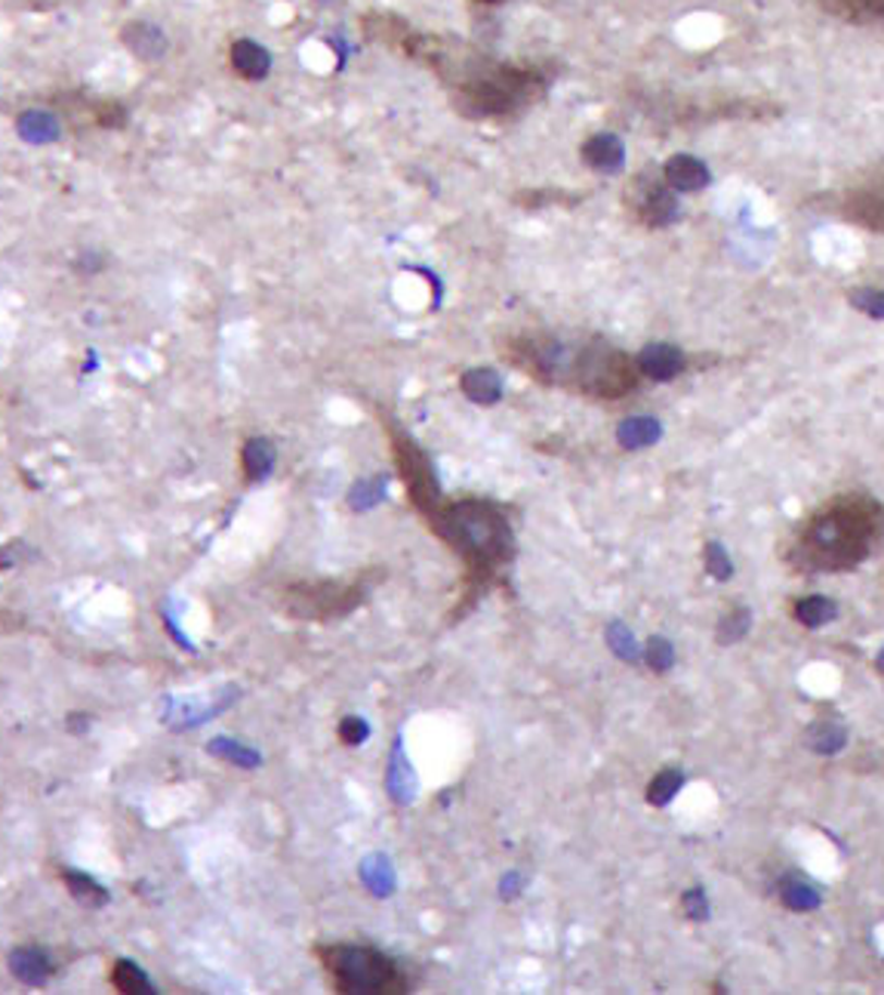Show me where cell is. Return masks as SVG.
Instances as JSON below:
<instances>
[{
	"mask_svg": "<svg viewBox=\"0 0 884 995\" xmlns=\"http://www.w3.org/2000/svg\"><path fill=\"white\" fill-rule=\"evenodd\" d=\"M685 789V771L682 767H663L656 777L648 783V804L650 808H666L672 804L678 793Z\"/></svg>",
	"mask_w": 884,
	"mask_h": 995,
	"instance_id": "cell-27",
	"label": "cell"
},
{
	"mask_svg": "<svg viewBox=\"0 0 884 995\" xmlns=\"http://www.w3.org/2000/svg\"><path fill=\"white\" fill-rule=\"evenodd\" d=\"M392 451L397 456V469H401L404 488L410 493L414 506L429 518L434 508L441 506V488H438V478H434L429 456L419 451L410 438H404V434L392 438Z\"/></svg>",
	"mask_w": 884,
	"mask_h": 995,
	"instance_id": "cell-7",
	"label": "cell"
},
{
	"mask_svg": "<svg viewBox=\"0 0 884 995\" xmlns=\"http://www.w3.org/2000/svg\"><path fill=\"white\" fill-rule=\"evenodd\" d=\"M336 734H340V742L348 746V749H358L367 737H370V724L364 722L361 715H345L340 727H336Z\"/></svg>",
	"mask_w": 884,
	"mask_h": 995,
	"instance_id": "cell-37",
	"label": "cell"
},
{
	"mask_svg": "<svg viewBox=\"0 0 884 995\" xmlns=\"http://www.w3.org/2000/svg\"><path fill=\"white\" fill-rule=\"evenodd\" d=\"M521 887H524L521 875H518V872H508L503 882H500V890H503V900H515V897L521 894Z\"/></svg>",
	"mask_w": 884,
	"mask_h": 995,
	"instance_id": "cell-39",
	"label": "cell"
},
{
	"mask_svg": "<svg viewBox=\"0 0 884 995\" xmlns=\"http://www.w3.org/2000/svg\"><path fill=\"white\" fill-rule=\"evenodd\" d=\"M779 900H783L786 909H793V912H813V909L823 906L820 890H817L811 882L798 879V875H789V879L779 882Z\"/></svg>",
	"mask_w": 884,
	"mask_h": 995,
	"instance_id": "cell-26",
	"label": "cell"
},
{
	"mask_svg": "<svg viewBox=\"0 0 884 995\" xmlns=\"http://www.w3.org/2000/svg\"><path fill=\"white\" fill-rule=\"evenodd\" d=\"M882 533V503L863 493H845L801 525L786 562L805 574H848L867 562Z\"/></svg>",
	"mask_w": 884,
	"mask_h": 995,
	"instance_id": "cell-2",
	"label": "cell"
},
{
	"mask_svg": "<svg viewBox=\"0 0 884 995\" xmlns=\"http://www.w3.org/2000/svg\"><path fill=\"white\" fill-rule=\"evenodd\" d=\"M826 16L854 28L884 32V0H817Z\"/></svg>",
	"mask_w": 884,
	"mask_h": 995,
	"instance_id": "cell-11",
	"label": "cell"
},
{
	"mask_svg": "<svg viewBox=\"0 0 884 995\" xmlns=\"http://www.w3.org/2000/svg\"><path fill=\"white\" fill-rule=\"evenodd\" d=\"M121 40H124V47L130 53L136 56V59H143V62H158L167 56V35H163L161 28L155 25V22H126L124 28H121Z\"/></svg>",
	"mask_w": 884,
	"mask_h": 995,
	"instance_id": "cell-13",
	"label": "cell"
},
{
	"mask_svg": "<svg viewBox=\"0 0 884 995\" xmlns=\"http://www.w3.org/2000/svg\"><path fill=\"white\" fill-rule=\"evenodd\" d=\"M429 525L463 558L471 589H488L515 558L512 525L488 500L441 503L429 515Z\"/></svg>",
	"mask_w": 884,
	"mask_h": 995,
	"instance_id": "cell-3",
	"label": "cell"
},
{
	"mask_svg": "<svg viewBox=\"0 0 884 995\" xmlns=\"http://www.w3.org/2000/svg\"><path fill=\"white\" fill-rule=\"evenodd\" d=\"M848 303L854 308H860L863 315L884 321V290L875 287H857L848 293Z\"/></svg>",
	"mask_w": 884,
	"mask_h": 995,
	"instance_id": "cell-35",
	"label": "cell"
},
{
	"mask_svg": "<svg viewBox=\"0 0 884 995\" xmlns=\"http://www.w3.org/2000/svg\"><path fill=\"white\" fill-rule=\"evenodd\" d=\"M59 118H56L53 111H44V109H28L19 114V136L25 139V143H35V145H47L59 139Z\"/></svg>",
	"mask_w": 884,
	"mask_h": 995,
	"instance_id": "cell-21",
	"label": "cell"
},
{
	"mask_svg": "<svg viewBox=\"0 0 884 995\" xmlns=\"http://www.w3.org/2000/svg\"><path fill=\"white\" fill-rule=\"evenodd\" d=\"M385 500V478H370V481H358L352 493H348V503L355 512H367V508H373L377 503Z\"/></svg>",
	"mask_w": 884,
	"mask_h": 995,
	"instance_id": "cell-34",
	"label": "cell"
},
{
	"mask_svg": "<svg viewBox=\"0 0 884 995\" xmlns=\"http://www.w3.org/2000/svg\"><path fill=\"white\" fill-rule=\"evenodd\" d=\"M663 438V422L656 417H629L616 426V441L626 451H644Z\"/></svg>",
	"mask_w": 884,
	"mask_h": 995,
	"instance_id": "cell-19",
	"label": "cell"
},
{
	"mask_svg": "<svg viewBox=\"0 0 884 995\" xmlns=\"http://www.w3.org/2000/svg\"><path fill=\"white\" fill-rule=\"evenodd\" d=\"M682 909H685V916L690 922H705L712 906H709V897H705L703 887H687L685 894H682Z\"/></svg>",
	"mask_w": 884,
	"mask_h": 995,
	"instance_id": "cell-38",
	"label": "cell"
},
{
	"mask_svg": "<svg viewBox=\"0 0 884 995\" xmlns=\"http://www.w3.org/2000/svg\"><path fill=\"white\" fill-rule=\"evenodd\" d=\"M545 90V77L515 65H475L456 84V109L469 118H503L533 102Z\"/></svg>",
	"mask_w": 884,
	"mask_h": 995,
	"instance_id": "cell-4",
	"label": "cell"
},
{
	"mask_svg": "<svg viewBox=\"0 0 884 995\" xmlns=\"http://www.w3.org/2000/svg\"><path fill=\"white\" fill-rule=\"evenodd\" d=\"M635 364H638V373H641V377H648V380L653 382H672L675 377L685 373L687 358L678 345L648 343L638 355H635Z\"/></svg>",
	"mask_w": 884,
	"mask_h": 995,
	"instance_id": "cell-8",
	"label": "cell"
},
{
	"mask_svg": "<svg viewBox=\"0 0 884 995\" xmlns=\"http://www.w3.org/2000/svg\"><path fill=\"white\" fill-rule=\"evenodd\" d=\"M358 586L343 582H296L284 589V614L303 623H330L361 604Z\"/></svg>",
	"mask_w": 884,
	"mask_h": 995,
	"instance_id": "cell-6",
	"label": "cell"
},
{
	"mask_svg": "<svg viewBox=\"0 0 884 995\" xmlns=\"http://www.w3.org/2000/svg\"><path fill=\"white\" fill-rule=\"evenodd\" d=\"M361 882L370 887V894L377 897H389L395 890V869L389 863V857L373 853L361 863Z\"/></svg>",
	"mask_w": 884,
	"mask_h": 995,
	"instance_id": "cell-28",
	"label": "cell"
},
{
	"mask_svg": "<svg viewBox=\"0 0 884 995\" xmlns=\"http://www.w3.org/2000/svg\"><path fill=\"white\" fill-rule=\"evenodd\" d=\"M845 742H848V727L842 722H835V718H820V722H813L808 727V746H811L813 752H820V756L842 752Z\"/></svg>",
	"mask_w": 884,
	"mask_h": 995,
	"instance_id": "cell-25",
	"label": "cell"
},
{
	"mask_svg": "<svg viewBox=\"0 0 884 995\" xmlns=\"http://www.w3.org/2000/svg\"><path fill=\"white\" fill-rule=\"evenodd\" d=\"M318 961L336 993L389 995L410 993V980L401 974L395 959L361 943H324L318 946Z\"/></svg>",
	"mask_w": 884,
	"mask_h": 995,
	"instance_id": "cell-5",
	"label": "cell"
},
{
	"mask_svg": "<svg viewBox=\"0 0 884 995\" xmlns=\"http://www.w3.org/2000/svg\"><path fill=\"white\" fill-rule=\"evenodd\" d=\"M459 389L471 404H481V407H493L500 404L505 395L503 377L493 370V367H471L459 377Z\"/></svg>",
	"mask_w": 884,
	"mask_h": 995,
	"instance_id": "cell-17",
	"label": "cell"
},
{
	"mask_svg": "<svg viewBox=\"0 0 884 995\" xmlns=\"http://www.w3.org/2000/svg\"><path fill=\"white\" fill-rule=\"evenodd\" d=\"M229 59H232L237 77H244V81H266L271 72V53L250 37H237L229 50Z\"/></svg>",
	"mask_w": 884,
	"mask_h": 995,
	"instance_id": "cell-16",
	"label": "cell"
},
{
	"mask_svg": "<svg viewBox=\"0 0 884 995\" xmlns=\"http://www.w3.org/2000/svg\"><path fill=\"white\" fill-rule=\"evenodd\" d=\"M475 3H481V7H500L505 0H475Z\"/></svg>",
	"mask_w": 884,
	"mask_h": 995,
	"instance_id": "cell-40",
	"label": "cell"
},
{
	"mask_svg": "<svg viewBox=\"0 0 884 995\" xmlns=\"http://www.w3.org/2000/svg\"><path fill=\"white\" fill-rule=\"evenodd\" d=\"M93 121L99 124V127L106 130H121L126 127V109L121 102H114V99H102V102H93Z\"/></svg>",
	"mask_w": 884,
	"mask_h": 995,
	"instance_id": "cell-36",
	"label": "cell"
},
{
	"mask_svg": "<svg viewBox=\"0 0 884 995\" xmlns=\"http://www.w3.org/2000/svg\"><path fill=\"white\" fill-rule=\"evenodd\" d=\"M845 217H848L850 222H860V225H867L872 232L884 235V176L872 182V185H863V188L848 192V198H845Z\"/></svg>",
	"mask_w": 884,
	"mask_h": 995,
	"instance_id": "cell-9",
	"label": "cell"
},
{
	"mask_svg": "<svg viewBox=\"0 0 884 995\" xmlns=\"http://www.w3.org/2000/svg\"><path fill=\"white\" fill-rule=\"evenodd\" d=\"M109 980H111V986L124 995H155L158 993V990H155V983H151V978L145 974L136 961H130V959L114 961V965H111Z\"/></svg>",
	"mask_w": 884,
	"mask_h": 995,
	"instance_id": "cell-24",
	"label": "cell"
},
{
	"mask_svg": "<svg viewBox=\"0 0 884 995\" xmlns=\"http://www.w3.org/2000/svg\"><path fill=\"white\" fill-rule=\"evenodd\" d=\"M274 459H278V451H274V444H271L269 438H262V434L247 438L244 447H241V469H244L247 484L266 481L271 469H274Z\"/></svg>",
	"mask_w": 884,
	"mask_h": 995,
	"instance_id": "cell-18",
	"label": "cell"
},
{
	"mask_svg": "<svg viewBox=\"0 0 884 995\" xmlns=\"http://www.w3.org/2000/svg\"><path fill=\"white\" fill-rule=\"evenodd\" d=\"M703 562H705V574L712 579H719V582H727V579L734 577V562H730V555H727V549H724L719 540H709L703 549Z\"/></svg>",
	"mask_w": 884,
	"mask_h": 995,
	"instance_id": "cell-33",
	"label": "cell"
},
{
	"mask_svg": "<svg viewBox=\"0 0 884 995\" xmlns=\"http://www.w3.org/2000/svg\"><path fill=\"white\" fill-rule=\"evenodd\" d=\"M385 786H389V798L395 801V804H410V798H414L416 789V777L414 771H410V764L404 759V746L401 740H395L392 746V764H389V779H385Z\"/></svg>",
	"mask_w": 884,
	"mask_h": 995,
	"instance_id": "cell-22",
	"label": "cell"
},
{
	"mask_svg": "<svg viewBox=\"0 0 884 995\" xmlns=\"http://www.w3.org/2000/svg\"><path fill=\"white\" fill-rule=\"evenodd\" d=\"M512 358L540 382L601 401L626 398L641 380L635 358L598 336L582 343L558 336H527L515 340Z\"/></svg>",
	"mask_w": 884,
	"mask_h": 995,
	"instance_id": "cell-1",
	"label": "cell"
},
{
	"mask_svg": "<svg viewBox=\"0 0 884 995\" xmlns=\"http://www.w3.org/2000/svg\"><path fill=\"white\" fill-rule=\"evenodd\" d=\"M207 749H210L217 759L232 761V764H237V767H259V761H262V756H259L256 749L244 746V742L229 740V737H217V740L210 742Z\"/></svg>",
	"mask_w": 884,
	"mask_h": 995,
	"instance_id": "cell-31",
	"label": "cell"
},
{
	"mask_svg": "<svg viewBox=\"0 0 884 995\" xmlns=\"http://www.w3.org/2000/svg\"><path fill=\"white\" fill-rule=\"evenodd\" d=\"M795 623H801L805 629H823L838 616V604L826 595H808L798 598L793 604Z\"/></svg>",
	"mask_w": 884,
	"mask_h": 995,
	"instance_id": "cell-23",
	"label": "cell"
},
{
	"mask_svg": "<svg viewBox=\"0 0 884 995\" xmlns=\"http://www.w3.org/2000/svg\"><path fill=\"white\" fill-rule=\"evenodd\" d=\"M638 217L650 229H666L682 217V204H678V192H672L666 182H653L644 185V195L638 200Z\"/></svg>",
	"mask_w": 884,
	"mask_h": 995,
	"instance_id": "cell-10",
	"label": "cell"
},
{
	"mask_svg": "<svg viewBox=\"0 0 884 995\" xmlns=\"http://www.w3.org/2000/svg\"><path fill=\"white\" fill-rule=\"evenodd\" d=\"M663 182H666L672 192H678V195H697V192H703L705 185L712 182V173L693 155H672L663 163Z\"/></svg>",
	"mask_w": 884,
	"mask_h": 995,
	"instance_id": "cell-12",
	"label": "cell"
},
{
	"mask_svg": "<svg viewBox=\"0 0 884 995\" xmlns=\"http://www.w3.org/2000/svg\"><path fill=\"white\" fill-rule=\"evenodd\" d=\"M875 666H879V670L884 672V648H882V651H879V656H875Z\"/></svg>",
	"mask_w": 884,
	"mask_h": 995,
	"instance_id": "cell-41",
	"label": "cell"
},
{
	"mask_svg": "<svg viewBox=\"0 0 884 995\" xmlns=\"http://www.w3.org/2000/svg\"><path fill=\"white\" fill-rule=\"evenodd\" d=\"M604 638H607V648H611L623 663H638V660H641V644L635 641V635H631V629L623 619H614V623L607 626Z\"/></svg>",
	"mask_w": 884,
	"mask_h": 995,
	"instance_id": "cell-30",
	"label": "cell"
},
{
	"mask_svg": "<svg viewBox=\"0 0 884 995\" xmlns=\"http://www.w3.org/2000/svg\"><path fill=\"white\" fill-rule=\"evenodd\" d=\"M641 660H644L656 675H663V672H668L675 666V644H672L668 638H663V635H653V638H648L644 651H641Z\"/></svg>",
	"mask_w": 884,
	"mask_h": 995,
	"instance_id": "cell-32",
	"label": "cell"
},
{
	"mask_svg": "<svg viewBox=\"0 0 884 995\" xmlns=\"http://www.w3.org/2000/svg\"><path fill=\"white\" fill-rule=\"evenodd\" d=\"M53 959L37 946H19L10 953V974L25 986H44L47 980L53 978Z\"/></svg>",
	"mask_w": 884,
	"mask_h": 995,
	"instance_id": "cell-15",
	"label": "cell"
},
{
	"mask_svg": "<svg viewBox=\"0 0 884 995\" xmlns=\"http://www.w3.org/2000/svg\"><path fill=\"white\" fill-rule=\"evenodd\" d=\"M59 879L65 882L69 894H72L81 906H87V909H102V906H109L111 894L99 885L96 879H90V875H84V872H77V869H59Z\"/></svg>",
	"mask_w": 884,
	"mask_h": 995,
	"instance_id": "cell-20",
	"label": "cell"
},
{
	"mask_svg": "<svg viewBox=\"0 0 884 995\" xmlns=\"http://www.w3.org/2000/svg\"><path fill=\"white\" fill-rule=\"evenodd\" d=\"M752 629V611L749 607H734V611H727V614L719 619V626H715V641L722 644V648H730V644H737L740 638H746Z\"/></svg>",
	"mask_w": 884,
	"mask_h": 995,
	"instance_id": "cell-29",
	"label": "cell"
},
{
	"mask_svg": "<svg viewBox=\"0 0 884 995\" xmlns=\"http://www.w3.org/2000/svg\"><path fill=\"white\" fill-rule=\"evenodd\" d=\"M582 161L596 173H619L626 167V145L614 133H596L582 143Z\"/></svg>",
	"mask_w": 884,
	"mask_h": 995,
	"instance_id": "cell-14",
	"label": "cell"
}]
</instances>
